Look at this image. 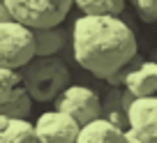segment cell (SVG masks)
Returning <instances> with one entry per match:
<instances>
[{"mask_svg":"<svg viewBox=\"0 0 157 143\" xmlns=\"http://www.w3.org/2000/svg\"><path fill=\"white\" fill-rule=\"evenodd\" d=\"M72 58L78 67L106 81L139 55L132 25L120 16H78L72 28Z\"/></svg>","mask_w":157,"mask_h":143,"instance_id":"cell-1","label":"cell"},{"mask_svg":"<svg viewBox=\"0 0 157 143\" xmlns=\"http://www.w3.org/2000/svg\"><path fill=\"white\" fill-rule=\"evenodd\" d=\"M23 83L37 104L56 102L72 85V72L60 55H37L23 69Z\"/></svg>","mask_w":157,"mask_h":143,"instance_id":"cell-2","label":"cell"},{"mask_svg":"<svg viewBox=\"0 0 157 143\" xmlns=\"http://www.w3.org/2000/svg\"><path fill=\"white\" fill-rule=\"evenodd\" d=\"M2 7L14 21L39 30L63 25L74 7V0H2Z\"/></svg>","mask_w":157,"mask_h":143,"instance_id":"cell-3","label":"cell"},{"mask_svg":"<svg viewBox=\"0 0 157 143\" xmlns=\"http://www.w3.org/2000/svg\"><path fill=\"white\" fill-rule=\"evenodd\" d=\"M37 58L35 30L19 21H0V67L23 69Z\"/></svg>","mask_w":157,"mask_h":143,"instance_id":"cell-4","label":"cell"},{"mask_svg":"<svg viewBox=\"0 0 157 143\" xmlns=\"http://www.w3.org/2000/svg\"><path fill=\"white\" fill-rule=\"evenodd\" d=\"M53 109L69 113L83 127V125H88V122H95V120L104 118V99L99 97L93 88H88V85L72 83L53 102Z\"/></svg>","mask_w":157,"mask_h":143,"instance_id":"cell-5","label":"cell"},{"mask_svg":"<svg viewBox=\"0 0 157 143\" xmlns=\"http://www.w3.org/2000/svg\"><path fill=\"white\" fill-rule=\"evenodd\" d=\"M39 143H78L81 125L69 113L58 109L44 111L35 122Z\"/></svg>","mask_w":157,"mask_h":143,"instance_id":"cell-6","label":"cell"},{"mask_svg":"<svg viewBox=\"0 0 157 143\" xmlns=\"http://www.w3.org/2000/svg\"><path fill=\"white\" fill-rule=\"evenodd\" d=\"M129 132L141 143H157V95L141 97L129 109Z\"/></svg>","mask_w":157,"mask_h":143,"instance_id":"cell-7","label":"cell"},{"mask_svg":"<svg viewBox=\"0 0 157 143\" xmlns=\"http://www.w3.org/2000/svg\"><path fill=\"white\" fill-rule=\"evenodd\" d=\"M125 88L136 99L141 97H155L157 95V62L146 58L125 81Z\"/></svg>","mask_w":157,"mask_h":143,"instance_id":"cell-8","label":"cell"},{"mask_svg":"<svg viewBox=\"0 0 157 143\" xmlns=\"http://www.w3.org/2000/svg\"><path fill=\"white\" fill-rule=\"evenodd\" d=\"M78 143H129L127 132L111 122L106 118H99L81 127Z\"/></svg>","mask_w":157,"mask_h":143,"instance_id":"cell-9","label":"cell"},{"mask_svg":"<svg viewBox=\"0 0 157 143\" xmlns=\"http://www.w3.org/2000/svg\"><path fill=\"white\" fill-rule=\"evenodd\" d=\"M0 143H39L35 122L0 115Z\"/></svg>","mask_w":157,"mask_h":143,"instance_id":"cell-10","label":"cell"},{"mask_svg":"<svg viewBox=\"0 0 157 143\" xmlns=\"http://www.w3.org/2000/svg\"><path fill=\"white\" fill-rule=\"evenodd\" d=\"M35 40H37V55H58L67 44H72V30H67L65 25L39 28L35 30Z\"/></svg>","mask_w":157,"mask_h":143,"instance_id":"cell-11","label":"cell"},{"mask_svg":"<svg viewBox=\"0 0 157 143\" xmlns=\"http://www.w3.org/2000/svg\"><path fill=\"white\" fill-rule=\"evenodd\" d=\"M123 92L125 88H111L109 85L106 92H104V118L111 120L116 127L129 132V111L125 109V102H123Z\"/></svg>","mask_w":157,"mask_h":143,"instance_id":"cell-12","label":"cell"},{"mask_svg":"<svg viewBox=\"0 0 157 143\" xmlns=\"http://www.w3.org/2000/svg\"><path fill=\"white\" fill-rule=\"evenodd\" d=\"M74 7L83 16H120L127 0H74Z\"/></svg>","mask_w":157,"mask_h":143,"instance_id":"cell-13","label":"cell"},{"mask_svg":"<svg viewBox=\"0 0 157 143\" xmlns=\"http://www.w3.org/2000/svg\"><path fill=\"white\" fill-rule=\"evenodd\" d=\"M25 83L21 69L12 67H0V104H7L12 99H19L21 95H25Z\"/></svg>","mask_w":157,"mask_h":143,"instance_id":"cell-14","label":"cell"},{"mask_svg":"<svg viewBox=\"0 0 157 143\" xmlns=\"http://www.w3.org/2000/svg\"><path fill=\"white\" fill-rule=\"evenodd\" d=\"M33 104H35V99L25 92V95H21L19 99H12V102H7V104H0V115L28 120V115L33 113Z\"/></svg>","mask_w":157,"mask_h":143,"instance_id":"cell-15","label":"cell"},{"mask_svg":"<svg viewBox=\"0 0 157 143\" xmlns=\"http://www.w3.org/2000/svg\"><path fill=\"white\" fill-rule=\"evenodd\" d=\"M129 5L134 7L141 21L157 25V0H129Z\"/></svg>","mask_w":157,"mask_h":143,"instance_id":"cell-16","label":"cell"},{"mask_svg":"<svg viewBox=\"0 0 157 143\" xmlns=\"http://www.w3.org/2000/svg\"><path fill=\"white\" fill-rule=\"evenodd\" d=\"M127 138H129V143H141V141H139V138H136V136H134V134H132V132H127Z\"/></svg>","mask_w":157,"mask_h":143,"instance_id":"cell-17","label":"cell"},{"mask_svg":"<svg viewBox=\"0 0 157 143\" xmlns=\"http://www.w3.org/2000/svg\"><path fill=\"white\" fill-rule=\"evenodd\" d=\"M150 60H155V62H157V49H152V53H150Z\"/></svg>","mask_w":157,"mask_h":143,"instance_id":"cell-18","label":"cell"}]
</instances>
